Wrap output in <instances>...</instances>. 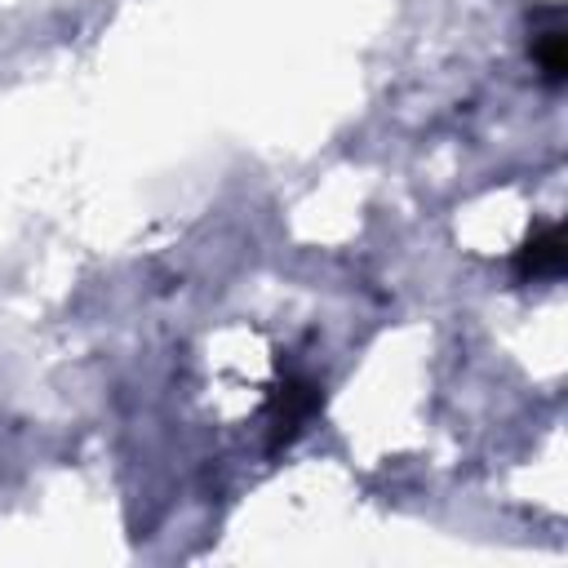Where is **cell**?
Returning <instances> with one entry per match:
<instances>
[{
	"mask_svg": "<svg viewBox=\"0 0 568 568\" xmlns=\"http://www.w3.org/2000/svg\"><path fill=\"white\" fill-rule=\"evenodd\" d=\"M315 408H320V386H315L306 373L284 377V382H280V390H275V399H271V422H275L271 448L288 444V439H293V435L315 417Z\"/></svg>",
	"mask_w": 568,
	"mask_h": 568,
	"instance_id": "1",
	"label": "cell"
},
{
	"mask_svg": "<svg viewBox=\"0 0 568 568\" xmlns=\"http://www.w3.org/2000/svg\"><path fill=\"white\" fill-rule=\"evenodd\" d=\"M559 275H564V231H559V222H541L515 253V280L541 284V280H559Z\"/></svg>",
	"mask_w": 568,
	"mask_h": 568,
	"instance_id": "2",
	"label": "cell"
},
{
	"mask_svg": "<svg viewBox=\"0 0 568 568\" xmlns=\"http://www.w3.org/2000/svg\"><path fill=\"white\" fill-rule=\"evenodd\" d=\"M532 62L541 71V80L550 89L564 84V71H568V53H564V22H559V9H541V22L532 27Z\"/></svg>",
	"mask_w": 568,
	"mask_h": 568,
	"instance_id": "3",
	"label": "cell"
}]
</instances>
